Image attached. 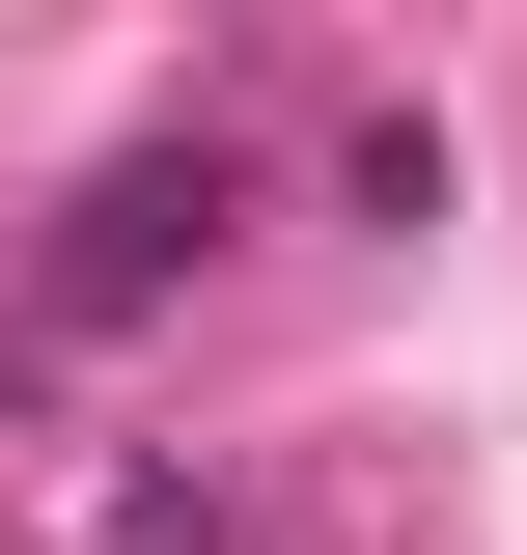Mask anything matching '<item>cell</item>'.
Returning a JSON list of instances; mask_svg holds the SVG:
<instances>
[{
  "mask_svg": "<svg viewBox=\"0 0 527 555\" xmlns=\"http://www.w3.org/2000/svg\"><path fill=\"white\" fill-rule=\"evenodd\" d=\"M222 222V139H167V167H112V195H83V250H56V306H139V278L195 250Z\"/></svg>",
  "mask_w": 527,
  "mask_h": 555,
  "instance_id": "1",
  "label": "cell"
}]
</instances>
